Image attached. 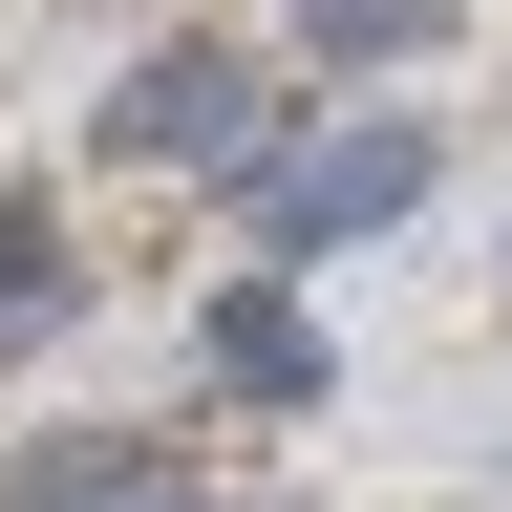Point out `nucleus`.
Listing matches in <instances>:
<instances>
[{
    "mask_svg": "<svg viewBox=\"0 0 512 512\" xmlns=\"http://www.w3.org/2000/svg\"><path fill=\"white\" fill-rule=\"evenodd\" d=\"M427 214V128H320V150L256 171V235L278 256H342V235H406Z\"/></svg>",
    "mask_w": 512,
    "mask_h": 512,
    "instance_id": "obj_1",
    "label": "nucleus"
},
{
    "mask_svg": "<svg viewBox=\"0 0 512 512\" xmlns=\"http://www.w3.org/2000/svg\"><path fill=\"white\" fill-rule=\"evenodd\" d=\"M43 256H64V235L22 214V192H0V320H43Z\"/></svg>",
    "mask_w": 512,
    "mask_h": 512,
    "instance_id": "obj_6",
    "label": "nucleus"
},
{
    "mask_svg": "<svg viewBox=\"0 0 512 512\" xmlns=\"http://www.w3.org/2000/svg\"><path fill=\"white\" fill-rule=\"evenodd\" d=\"M86 128H107V171H235V150H256V64H235V43H150Z\"/></svg>",
    "mask_w": 512,
    "mask_h": 512,
    "instance_id": "obj_2",
    "label": "nucleus"
},
{
    "mask_svg": "<svg viewBox=\"0 0 512 512\" xmlns=\"http://www.w3.org/2000/svg\"><path fill=\"white\" fill-rule=\"evenodd\" d=\"M128 512H214V491H128Z\"/></svg>",
    "mask_w": 512,
    "mask_h": 512,
    "instance_id": "obj_7",
    "label": "nucleus"
},
{
    "mask_svg": "<svg viewBox=\"0 0 512 512\" xmlns=\"http://www.w3.org/2000/svg\"><path fill=\"white\" fill-rule=\"evenodd\" d=\"M299 43H342V64H406V43H448V0H299Z\"/></svg>",
    "mask_w": 512,
    "mask_h": 512,
    "instance_id": "obj_4",
    "label": "nucleus"
},
{
    "mask_svg": "<svg viewBox=\"0 0 512 512\" xmlns=\"http://www.w3.org/2000/svg\"><path fill=\"white\" fill-rule=\"evenodd\" d=\"M214 384L235 406H320V320L299 299H214Z\"/></svg>",
    "mask_w": 512,
    "mask_h": 512,
    "instance_id": "obj_3",
    "label": "nucleus"
},
{
    "mask_svg": "<svg viewBox=\"0 0 512 512\" xmlns=\"http://www.w3.org/2000/svg\"><path fill=\"white\" fill-rule=\"evenodd\" d=\"M128 491V448H43V470H22V512H107Z\"/></svg>",
    "mask_w": 512,
    "mask_h": 512,
    "instance_id": "obj_5",
    "label": "nucleus"
}]
</instances>
